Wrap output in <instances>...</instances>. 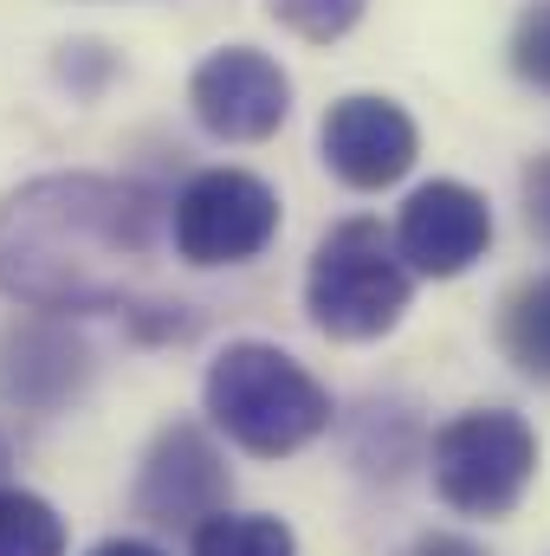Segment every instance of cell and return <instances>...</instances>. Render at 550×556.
Instances as JSON below:
<instances>
[{
	"label": "cell",
	"instance_id": "15",
	"mask_svg": "<svg viewBox=\"0 0 550 556\" xmlns=\"http://www.w3.org/2000/svg\"><path fill=\"white\" fill-rule=\"evenodd\" d=\"M512 65H518L525 78L550 85V0H538V7L518 20V33H512Z\"/></svg>",
	"mask_w": 550,
	"mask_h": 556
},
{
	"label": "cell",
	"instance_id": "6",
	"mask_svg": "<svg viewBox=\"0 0 550 556\" xmlns=\"http://www.w3.org/2000/svg\"><path fill=\"white\" fill-rule=\"evenodd\" d=\"M188 104L201 117V130L221 142H260L273 137L291 111V78L278 72V59L253 52V46H227L214 59H201Z\"/></svg>",
	"mask_w": 550,
	"mask_h": 556
},
{
	"label": "cell",
	"instance_id": "4",
	"mask_svg": "<svg viewBox=\"0 0 550 556\" xmlns=\"http://www.w3.org/2000/svg\"><path fill=\"white\" fill-rule=\"evenodd\" d=\"M538 472V433L512 408H466L434 433V492L466 518H505Z\"/></svg>",
	"mask_w": 550,
	"mask_h": 556
},
{
	"label": "cell",
	"instance_id": "19",
	"mask_svg": "<svg viewBox=\"0 0 550 556\" xmlns=\"http://www.w3.org/2000/svg\"><path fill=\"white\" fill-rule=\"evenodd\" d=\"M0 479H7V440H0Z\"/></svg>",
	"mask_w": 550,
	"mask_h": 556
},
{
	"label": "cell",
	"instance_id": "18",
	"mask_svg": "<svg viewBox=\"0 0 550 556\" xmlns=\"http://www.w3.org/2000/svg\"><path fill=\"white\" fill-rule=\"evenodd\" d=\"M91 556H162L155 544H142V538H111V544H98Z\"/></svg>",
	"mask_w": 550,
	"mask_h": 556
},
{
	"label": "cell",
	"instance_id": "10",
	"mask_svg": "<svg viewBox=\"0 0 550 556\" xmlns=\"http://www.w3.org/2000/svg\"><path fill=\"white\" fill-rule=\"evenodd\" d=\"M85 382V343L59 324H13L0 337V395L20 408H59Z\"/></svg>",
	"mask_w": 550,
	"mask_h": 556
},
{
	"label": "cell",
	"instance_id": "16",
	"mask_svg": "<svg viewBox=\"0 0 550 556\" xmlns=\"http://www.w3.org/2000/svg\"><path fill=\"white\" fill-rule=\"evenodd\" d=\"M525 220H532V233L550 247V155H538L525 168Z\"/></svg>",
	"mask_w": 550,
	"mask_h": 556
},
{
	"label": "cell",
	"instance_id": "7",
	"mask_svg": "<svg viewBox=\"0 0 550 556\" xmlns=\"http://www.w3.org/2000/svg\"><path fill=\"white\" fill-rule=\"evenodd\" d=\"M396 247L421 278H460L492 247V207L466 181H427L414 188L396 227Z\"/></svg>",
	"mask_w": 550,
	"mask_h": 556
},
{
	"label": "cell",
	"instance_id": "1",
	"mask_svg": "<svg viewBox=\"0 0 550 556\" xmlns=\"http://www.w3.org/2000/svg\"><path fill=\"white\" fill-rule=\"evenodd\" d=\"M142 260V214L117 181L46 175L0 207V291L33 311H104Z\"/></svg>",
	"mask_w": 550,
	"mask_h": 556
},
{
	"label": "cell",
	"instance_id": "8",
	"mask_svg": "<svg viewBox=\"0 0 550 556\" xmlns=\"http://www.w3.org/2000/svg\"><path fill=\"white\" fill-rule=\"evenodd\" d=\"M227 505V466L201 427L175 420L155 433L137 479V511L149 525H208Z\"/></svg>",
	"mask_w": 550,
	"mask_h": 556
},
{
	"label": "cell",
	"instance_id": "2",
	"mask_svg": "<svg viewBox=\"0 0 550 556\" xmlns=\"http://www.w3.org/2000/svg\"><path fill=\"white\" fill-rule=\"evenodd\" d=\"M208 420L253 459H285L330 427L324 382L278 343H227L208 363Z\"/></svg>",
	"mask_w": 550,
	"mask_h": 556
},
{
	"label": "cell",
	"instance_id": "3",
	"mask_svg": "<svg viewBox=\"0 0 550 556\" xmlns=\"http://www.w3.org/2000/svg\"><path fill=\"white\" fill-rule=\"evenodd\" d=\"M414 291V266L376 220H343L317 240L304 273V311L337 343H370L402 324Z\"/></svg>",
	"mask_w": 550,
	"mask_h": 556
},
{
	"label": "cell",
	"instance_id": "14",
	"mask_svg": "<svg viewBox=\"0 0 550 556\" xmlns=\"http://www.w3.org/2000/svg\"><path fill=\"white\" fill-rule=\"evenodd\" d=\"M273 7H278V20L291 33H304V39H337L363 13V0H273Z\"/></svg>",
	"mask_w": 550,
	"mask_h": 556
},
{
	"label": "cell",
	"instance_id": "13",
	"mask_svg": "<svg viewBox=\"0 0 550 556\" xmlns=\"http://www.w3.org/2000/svg\"><path fill=\"white\" fill-rule=\"evenodd\" d=\"M0 556H65V518L20 485H0Z\"/></svg>",
	"mask_w": 550,
	"mask_h": 556
},
{
	"label": "cell",
	"instance_id": "9",
	"mask_svg": "<svg viewBox=\"0 0 550 556\" xmlns=\"http://www.w3.org/2000/svg\"><path fill=\"white\" fill-rule=\"evenodd\" d=\"M414 137L409 111L389 98H343L324 111V162L337 181L350 188H389L414 168Z\"/></svg>",
	"mask_w": 550,
	"mask_h": 556
},
{
	"label": "cell",
	"instance_id": "12",
	"mask_svg": "<svg viewBox=\"0 0 550 556\" xmlns=\"http://www.w3.org/2000/svg\"><path fill=\"white\" fill-rule=\"evenodd\" d=\"M195 556H298V538L266 511H214L195 525Z\"/></svg>",
	"mask_w": 550,
	"mask_h": 556
},
{
	"label": "cell",
	"instance_id": "11",
	"mask_svg": "<svg viewBox=\"0 0 550 556\" xmlns=\"http://www.w3.org/2000/svg\"><path fill=\"white\" fill-rule=\"evenodd\" d=\"M499 350L532 376V382H550V273L525 278L505 311H499Z\"/></svg>",
	"mask_w": 550,
	"mask_h": 556
},
{
	"label": "cell",
	"instance_id": "17",
	"mask_svg": "<svg viewBox=\"0 0 550 556\" xmlns=\"http://www.w3.org/2000/svg\"><path fill=\"white\" fill-rule=\"evenodd\" d=\"M409 556H486V551H473L466 538H421Z\"/></svg>",
	"mask_w": 550,
	"mask_h": 556
},
{
	"label": "cell",
	"instance_id": "5",
	"mask_svg": "<svg viewBox=\"0 0 550 556\" xmlns=\"http://www.w3.org/2000/svg\"><path fill=\"white\" fill-rule=\"evenodd\" d=\"M278 194L247 168H208L175 201V247L188 266H247L273 247Z\"/></svg>",
	"mask_w": 550,
	"mask_h": 556
}]
</instances>
